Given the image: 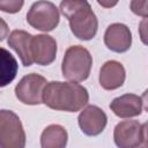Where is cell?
<instances>
[{
  "mask_svg": "<svg viewBox=\"0 0 148 148\" xmlns=\"http://www.w3.org/2000/svg\"><path fill=\"white\" fill-rule=\"evenodd\" d=\"M88 90L77 82L52 81L46 84L43 94V103L58 111H80L88 104Z\"/></svg>",
  "mask_w": 148,
  "mask_h": 148,
  "instance_id": "1",
  "label": "cell"
},
{
  "mask_svg": "<svg viewBox=\"0 0 148 148\" xmlns=\"http://www.w3.org/2000/svg\"><path fill=\"white\" fill-rule=\"evenodd\" d=\"M60 10L68 20L71 31L76 38L89 40L96 36L98 21L89 2L80 0L61 1Z\"/></svg>",
  "mask_w": 148,
  "mask_h": 148,
  "instance_id": "2",
  "label": "cell"
},
{
  "mask_svg": "<svg viewBox=\"0 0 148 148\" xmlns=\"http://www.w3.org/2000/svg\"><path fill=\"white\" fill-rule=\"evenodd\" d=\"M92 65V57L90 52L81 46H69L61 62L62 76L71 82H82L88 79Z\"/></svg>",
  "mask_w": 148,
  "mask_h": 148,
  "instance_id": "3",
  "label": "cell"
},
{
  "mask_svg": "<svg viewBox=\"0 0 148 148\" xmlns=\"http://www.w3.org/2000/svg\"><path fill=\"white\" fill-rule=\"evenodd\" d=\"M25 132L18 116L10 110L0 111V148H24Z\"/></svg>",
  "mask_w": 148,
  "mask_h": 148,
  "instance_id": "4",
  "label": "cell"
},
{
  "mask_svg": "<svg viewBox=\"0 0 148 148\" xmlns=\"http://www.w3.org/2000/svg\"><path fill=\"white\" fill-rule=\"evenodd\" d=\"M60 15L56 5L51 1L34 2L27 13V22L35 29L47 32L59 24Z\"/></svg>",
  "mask_w": 148,
  "mask_h": 148,
  "instance_id": "5",
  "label": "cell"
},
{
  "mask_svg": "<svg viewBox=\"0 0 148 148\" xmlns=\"http://www.w3.org/2000/svg\"><path fill=\"white\" fill-rule=\"evenodd\" d=\"M49 82L39 74L30 73L23 76L15 87L16 98L27 105H38L43 103L44 89Z\"/></svg>",
  "mask_w": 148,
  "mask_h": 148,
  "instance_id": "6",
  "label": "cell"
},
{
  "mask_svg": "<svg viewBox=\"0 0 148 148\" xmlns=\"http://www.w3.org/2000/svg\"><path fill=\"white\" fill-rule=\"evenodd\" d=\"M113 140L118 148H139L143 142V128L138 120H123L113 131Z\"/></svg>",
  "mask_w": 148,
  "mask_h": 148,
  "instance_id": "7",
  "label": "cell"
},
{
  "mask_svg": "<svg viewBox=\"0 0 148 148\" xmlns=\"http://www.w3.org/2000/svg\"><path fill=\"white\" fill-rule=\"evenodd\" d=\"M79 126L81 131L89 136H96L101 134L108 123L105 112L97 105H87L77 117Z\"/></svg>",
  "mask_w": 148,
  "mask_h": 148,
  "instance_id": "8",
  "label": "cell"
},
{
  "mask_svg": "<svg viewBox=\"0 0 148 148\" xmlns=\"http://www.w3.org/2000/svg\"><path fill=\"white\" fill-rule=\"evenodd\" d=\"M57 56V42L46 34L37 35L31 40V57L34 62L40 66L52 64Z\"/></svg>",
  "mask_w": 148,
  "mask_h": 148,
  "instance_id": "9",
  "label": "cell"
},
{
  "mask_svg": "<svg viewBox=\"0 0 148 148\" xmlns=\"http://www.w3.org/2000/svg\"><path fill=\"white\" fill-rule=\"evenodd\" d=\"M105 46L117 53H123L130 50L132 45V32L124 23L110 24L104 34Z\"/></svg>",
  "mask_w": 148,
  "mask_h": 148,
  "instance_id": "10",
  "label": "cell"
},
{
  "mask_svg": "<svg viewBox=\"0 0 148 148\" xmlns=\"http://www.w3.org/2000/svg\"><path fill=\"white\" fill-rule=\"evenodd\" d=\"M125 77L126 72L124 66L117 60H109L101 67L98 81L103 89L114 90L124 84Z\"/></svg>",
  "mask_w": 148,
  "mask_h": 148,
  "instance_id": "11",
  "label": "cell"
},
{
  "mask_svg": "<svg viewBox=\"0 0 148 148\" xmlns=\"http://www.w3.org/2000/svg\"><path fill=\"white\" fill-rule=\"evenodd\" d=\"M111 111L119 118H132L142 112V101L135 94H125L110 103Z\"/></svg>",
  "mask_w": 148,
  "mask_h": 148,
  "instance_id": "12",
  "label": "cell"
},
{
  "mask_svg": "<svg viewBox=\"0 0 148 148\" xmlns=\"http://www.w3.org/2000/svg\"><path fill=\"white\" fill-rule=\"evenodd\" d=\"M32 35L24 30H14L8 36V45L12 47L21 59L23 66L29 67L34 60L31 57V40Z\"/></svg>",
  "mask_w": 148,
  "mask_h": 148,
  "instance_id": "13",
  "label": "cell"
},
{
  "mask_svg": "<svg viewBox=\"0 0 148 148\" xmlns=\"http://www.w3.org/2000/svg\"><path fill=\"white\" fill-rule=\"evenodd\" d=\"M68 134L64 126L58 124L49 125L40 134L42 148H66Z\"/></svg>",
  "mask_w": 148,
  "mask_h": 148,
  "instance_id": "14",
  "label": "cell"
},
{
  "mask_svg": "<svg viewBox=\"0 0 148 148\" xmlns=\"http://www.w3.org/2000/svg\"><path fill=\"white\" fill-rule=\"evenodd\" d=\"M17 72V62L15 58L6 50L1 49V87L7 86L14 80Z\"/></svg>",
  "mask_w": 148,
  "mask_h": 148,
  "instance_id": "15",
  "label": "cell"
},
{
  "mask_svg": "<svg viewBox=\"0 0 148 148\" xmlns=\"http://www.w3.org/2000/svg\"><path fill=\"white\" fill-rule=\"evenodd\" d=\"M131 10L138 15V16H142V17H148V0L146 1H141V0H133L130 3Z\"/></svg>",
  "mask_w": 148,
  "mask_h": 148,
  "instance_id": "16",
  "label": "cell"
},
{
  "mask_svg": "<svg viewBox=\"0 0 148 148\" xmlns=\"http://www.w3.org/2000/svg\"><path fill=\"white\" fill-rule=\"evenodd\" d=\"M24 5L23 1H0V9L5 13H9V14H14L21 10L22 6Z\"/></svg>",
  "mask_w": 148,
  "mask_h": 148,
  "instance_id": "17",
  "label": "cell"
},
{
  "mask_svg": "<svg viewBox=\"0 0 148 148\" xmlns=\"http://www.w3.org/2000/svg\"><path fill=\"white\" fill-rule=\"evenodd\" d=\"M139 36L145 45H148V17L143 18L139 24Z\"/></svg>",
  "mask_w": 148,
  "mask_h": 148,
  "instance_id": "18",
  "label": "cell"
},
{
  "mask_svg": "<svg viewBox=\"0 0 148 148\" xmlns=\"http://www.w3.org/2000/svg\"><path fill=\"white\" fill-rule=\"evenodd\" d=\"M141 101H142V105H143V109L148 112V89H146L141 96Z\"/></svg>",
  "mask_w": 148,
  "mask_h": 148,
  "instance_id": "19",
  "label": "cell"
},
{
  "mask_svg": "<svg viewBox=\"0 0 148 148\" xmlns=\"http://www.w3.org/2000/svg\"><path fill=\"white\" fill-rule=\"evenodd\" d=\"M142 128H143V141L146 145H148V121L142 125Z\"/></svg>",
  "mask_w": 148,
  "mask_h": 148,
  "instance_id": "20",
  "label": "cell"
},
{
  "mask_svg": "<svg viewBox=\"0 0 148 148\" xmlns=\"http://www.w3.org/2000/svg\"><path fill=\"white\" fill-rule=\"evenodd\" d=\"M98 3L101 6H106V7H111V6H114L116 5V2L114 3H105V2H102V1H98Z\"/></svg>",
  "mask_w": 148,
  "mask_h": 148,
  "instance_id": "21",
  "label": "cell"
},
{
  "mask_svg": "<svg viewBox=\"0 0 148 148\" xmlns=\"http://www.w3.org/2000/svg\"><path fill=\"white\" fill-rule=\"evenodd\" d=\"M140 148H148V145H143V146H141Z\"/></svg>",
  "mask_w": 148,
  "mask_h": 148,
  "instance_id": "22",
  "label": "cell"
}]
</instances>
